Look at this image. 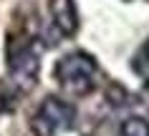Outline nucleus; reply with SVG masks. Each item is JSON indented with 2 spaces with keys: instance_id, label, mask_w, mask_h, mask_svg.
Returning <instances> with one entry per match:
<instances>
[{
  "instance_id": "nucleus-1",
  "label": "nucleus",
  "mask_w": 149,
  "mask_h": 136,
  "mask_svg": "<svg viewBox=\"0 0 149 136\" xmlns=\"http://www.w3.org/2000/svg\"><path fill=\"white\" fill-rule=\"evenodd\" d=\"M53 76L58 81V86L73 98L88 96L96 88V78H99V66H96L94 56H88L84 50H73L56 63Z\"/></svg>"
},
{
  "instance_id": "nucleus-2",
  "label": "nucleus",
  "mask_w": 149,
  "mask_h": 136,
  "mask_svg": "<svg viewBox=\"0 0 149 136\" xmlns=\"http://www.w3.org/2000/svg\"><path fill=\"white\" fill-rule=\"evenodd\" d=\"M73 124H76L73 104H68L58 96H46L31 119V131L36 136H56L61 131L73 128Z\"/></svg>"
},
{
  "instance_id": "nucleus-3",
  "label": "nucleus",
  "mask_w": 149,
  "mask_h": 136,
  "mask_svg": "<svg viewBox=\"0 0 149 136\" xmlns=\"http://www.w3.org/2000/svg\"><path fill=\"white\" fill-rule=\"evenodd\" d=\"M8 68H10V76L15 83H20L23 88H31L38 78V71H40V63H38V53L31 43H10V50H8Z\"/></svg>"
},
{
  "instance_id": "nucleus-4",
  "label": "nucleus",
  "mask_w": 149,
  "mask_h": 136,
  "mask_svg": "<svg viewBox=\"0 0 149 136\" xmlns=\"http://www.w3.org/2000/svg\"><path fill=\"white\" fill-rule=\"evenodd\" d=\"M48 15L61 35H73L79 30V10L73 0H48Z\"/></svg>"
},
{
  "instance_id": "nucleus-5",
  "label": "nucleus",
  "mask_w": 149,
  "mask_h": 136,
  "mask_svg": "<svg viewBox=\"0 0 149 136\" xmlns=\"http://www.w3.org/2000/svg\"><path fill=\"white\" fill-rule=\"evenodd\" d=\"M119 136H149V121L141 116H126L119 126Z\"/></svg>"
},
{
  "instance_id": "nucleus-6",
  "label": "nucleus",
  "mask_w": 149,
  "mask_h": 136,
  "mask_svg": "<svg viewBox=\"0 0 149 136\" xmlns=\"http://www.w3.org/2000/svg\"><path fill=\"white\" fill-rule=\"evenodd\" d=\"M134 71L139 73V76H144V78H149V40L144 43V48L139 50V56L134 58Z\"/></svg>"
}]
</instances>
